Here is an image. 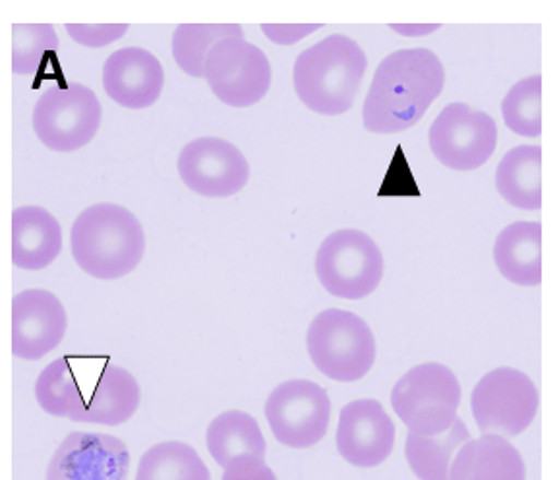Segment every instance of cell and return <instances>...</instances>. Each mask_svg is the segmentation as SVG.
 I'll return each mask as SVG.
<instances>
[{
    "label": "cell",
    "instance_id": "obj_1",
    "mask_svg": "<svg viewBox=\"0 0 559 480\" xmlns=\"http://www.w3.org/2000/svg\"><path fill=\"white\" fill-rule=\"evenodd\" d=\"M445 84L440 57L428 49H401L380 62L366 93L362 122L373 134H397L430 109Z\"/></svg>",
    "mask_w": 559,
    "mask_h": 480
},
{
    "label": "cell",
    "instance_id": "obj_2",
    "mask_svg": "<svg viewBox=\"0 0 559 480\" xmlns=\"http://www.w3.org/2000/svg\"><path fill=\"white\" fill-rule=\"evenodd\" d=\"M70 250L78 268L92 278H127L144 260V227L132 211L119 203H95L72 223Z\"/></svg>",
    "mask_w": 559,
    "mask_h": 480
},
{
    "label": "cell",
    "instance_id": "obj_3",
    "mask_svg": "<svg viewBox=\"0 0 559 480\" xmlns=\"http://www.w3.org/2000/svg\"><path fill=\"white\" fill-rule=\"evenodd\" d=\"M368 59L347 35H328L298 55L293 84L298 99L323 117H340L355 105Z\"/></svg>",
    "mask_w": 559,
    "mask_h": 480
},
{
    "label": "cell",
    "instance_id": "obj_4",
    "mask_svg": "<svg viewBox=\"0 0 559 480\" xmlns=\"http://www.w3.org/2000/svg\"><path fill=\"white\" fill-rule=\"evenodd\" d=\"M306 347L316 368L343 384L365 378L378 354L372 328L360 316L341 308L316 316L306 333Z\"/></svg>",
    "mask_w": 559,
    "mask_h": 480
},
{
    "label": "cell",
    "instance_id": "obj_5",
    "mask_svg": "<svg viewBox=\"0 0 559 480\" xmlns=\"http://www.w3.org/2000/svg\"><path fill=\"white\" fill-rule=\"evenodd\" d=\"M461 405L455 372L441 363L418 364L391 389V407L408 432L443 434L453 426Z\"/></svg>",
    "mask_w": 559,
    "mask_h": 480
},
{
    "label": "cell",
    "instance_id": "obj_6",
    "mask_svg": "<svg viewBox=\"0 0 559 480\" xmlns=\"http://www.w3.org/2000/svg\"><path fill=\"white\" fill-rule=\"evenodd\" d=\"M383 254L372 236L358 229H341L323 238L316 253V276L330 295L360 301L380 286Z\"/></svg>",
    "mask_w": 559,
    "mask_h": 480
},
{
    "label": "cell",
    "instance_id": "obj_7",
    "mask_svg": "<svg viewBox=\"0 0 559 480\" xmlns=\"http://www.w3.org/2000/svg\"><path fill=\"white\" fill-rule=\"evenodd\" d=\"M540 394L528 374L501 366L480 378L471 396L476 426L501 438L521 436L536 419Z\"/></svg>",
    "mask_w": 559,
    "mask_h": 480
},
{
    "label": "cell",
    "instance_id": "obj_8",
    "mask_svg": "<svg viewBox=\"0 0 559 480\" xmlns=\"http://www.w3.org/2000/svg\"><path fill=\"white\" fill-rule=\"evenodd\" d=\"M102 120L99 97L94 90L76 82L43 93L32 115L37 140L51 152L59 153L85 148L99 132Z\"/></svg>",
    "mask_w": 559,
    "mask_h": 480
},
{
    "label": "cell",
    "instance_id": "obj_9",
    "mask_svg": "<svg viewBox=\"0 0 559 480\" xmlns=\"http://www.w3.org/2000/svg\"><path fill=\"white\" fill-rule=\"evenodd\" d=\"M204 80L221 103L246 109L272 87V62L245 37H227L212 47L205 59Z\"/></svg>",
    "mask_w": 559,
    "mask_h": 480
},
{
    "label": "cell",
    "instance_id": "obj_10",
    "mask_svg": "<svg viewBox=\"0 0 559 480\" xmlns=\"http://www.w3.org/2000/svg\"><path fill=\"white\" fill-rule=\"evenodd\" d=\"M263 414L280 444L308 449L328 434L331 399L312 379H287L270 394Z\"/></svg>",
    "mask_w": 559,
    "mask_h": 480
},
{
    "label": "cell",
    "instance_id": "obj_11",
    "mask_svg": "<svg viewBox=\"0 0 559 480\" xmlns=\"http://www.w3.org/2000/svg\"><path fill=\"white\" fill-rule=\"evenodd\" d=\"M433 157L451 171H476L488 163L498 145V125L465 103H451L430 127Z\"/></svg>",
    "mask_w": 559,
    "mask_h": 480
},
{
    "label": "cell",
    "instance_id": "obj_12",
    "mask_svg": "<svg viewBox=\"0 0 559 480\" xmlns=\"http://www.w3.org/2000/svg\"><path fill=\"white\" fill-rule=\"evenodd\" d=\"M182 183L204 198H230L250 180V163L235 143L223 138H195L178 155Z\"/></svg>",
    "mask_w": 559,
    "mask_h": 480
},
{
    "label": "cell",
    "instance_id": "obj_13",
    "mask_svg": "<svg viewBox=\"0 0 559 480\" xmlns=\"http://www.w3.org/2000/svg\"><path fill=\"white\" fill-rule=\"evenodd\" d=\"M130 452L117 436L72 432L60 442L45 480H127Z\"/></svg>",
    "mask_w": 559,
    "mask_h": 480
},
{
    "label": "cell",
    "instance_id": "obj_14",
    "mask_svg": "<svg viewBox=\"0 0 559 480\" xmlns=\"http://www.w3.org/2000/svg\"><path fill=\"white\" fill-rule=\"evenodd\" d=\"M69 314L57 295L27 289L12 301V353L22 361H39L62 343Z\"/></svg>",
    "mask_w": 559,
    "mask_h": 480
},
{
    "label": "cell",
    "instance_id": "obj_15",
    "mask_svg": "<svg viewBox=\"0 0 559 480\" xmlns=\"http://www.w3.org/2000/svg\"><path fill=\"white\" fill-rule=\"evenodd\" d=\"M395 422L376 399H356L341 409L337 452L358 469H373L390 457L395 447Z\"/></svg>",
    "mask_w": 559,
    "mask_h": 480
},
{
    "label": "cell",
    "instance_id": "obj_16",
    "mask_svg": "<svg viewBox=\"0 0 559 480\" xmlns=\"http://www.w3.org/2000/svg\"><path fill=\"white\" fill-rule=\"evenodd\" d=\"M165 70L162 60L142 47L112 52L103 65V87L124 109L142 110L162 97Z\"/></svg>",
    "mask_w": 559,
    "mask_h": 480
},
{
    "label": "cell",
    "instance_id": "obj_17",
    "mask_svg": "<svg viewBox=\"0 0 559 480\" xmlns=\"http://www.w3.org/2000/svg\"><path fill=\"white\" fill-rule=\"evenodd\" d=\"M142 403V389L138 379L122 366L105 361L95 378L90 397H80L69 419L84 424L119 426L136 414Z\"/></svg>",
    "mask_w": 559,
    "mask_h": 480
},
{
    "label": "cell",
    "instance_id": "obj_18",
    "mask_svg": "<svg viewBox=\"0 0 559 480\" xmlns=\"http://www.w3.org/2000/svg\"><path fill=\"white\" fill-rule=\"evenodd\" d=\"M62 250V227L51 211L24 206L12 213V264L26 271L49 268Z\"/></svg>",
    "mask_w": 559,
    "mask_h": 480
},
{
    "label": "cell",
    "instance_id": "obj_19",
    "mask_svg": "<svg viewBox=\"0 0 559 480\" xmlns=\"http://www.w3.org/2000/svg\"><path fill=\"white\" fill-rule=\"evenodd\" d=\"M450 480H526L525 459L508 440L483 434L459 449Z\"/></svg>",
    "mask_w": 559,
    "mask_h": 480
},
{
    "label": "cell",
    "instance_id": "obj_20",
    "mask_svg": "<svg viewBox=\"0 0 559 480\" xmlns=\"http://www.w3.org/2000/svg\"><path fill=\"white\" fill-rule=\"evenodd\" d=\"M496 268L509 283L536 286L543 283V225L518 221L501 231L493 245Z\"/></svg>",
    "mask_w": 559,
    "mask_h": 480
},
{
    "label": "cell",
    "instance_id": "obj_21",
    "mask_svg": "<svg viewBox=\"0 0 559 480\" xmlns=\"http://www.w3.org/2000/svg\"><path fill=\"white\" fill-rule=\"evenodd\" d=\"M496 188L519 210L543 208V148L518 145L503 155L496 171Z\"/></svg>",
    "mask_w": 559,
    "mask_h": 480
},
{
    "label": "cell",
    "instance_id": "obj_22",
    "mask_svg": "<svg viewBox=\"0 0 559 480\" xmlns=\"http://www.w3.org/2000/svg\"><path fill=\"white\" fill-rule=\"evenodd\" d=\"M205 444L215 464L223 469L235 461L238 455H255L265 457L267 444L263 438L262 429L252 414L245 411H225L213 419L207 426Z\"/></svg>",
    "mask_w": 559,
    "mask_h": 480
},
{
    "label": "cell",
    "instance_id": "obj_23",
    "mask_svg": "<svg viewBox=\"0 0 559 480\" xmlns=\"http://www.w3.org/2000/svg\"><path fill=\"white\" fill-rule=\"evenodd\" d=\"M468 440L471 432L459 417L453 426L443 434L423 436L408 432L405 442L408 467L420 480H450L451 464Z\"/></svg>",
    "mask_w": 559,
    "mask_h": 480
},
{
    "label": "cell",
    "instance_id": "obj_24",
    "mask_svg": "<svg viewBox=\"0 0 559 480\" xmlns=\"http://www.w3.org/2000/svg\"><path fill=\"white\" fill-rule=\"evenodd\" d=\"M134 480H212V472L194 447L167 440L142 455Z\"/></svg>",
    "mask_w": 559,
    "mask_h": 480
},
{
    "label": "cell",
    "instance_id": "obj_25",
    "mask_svg": "<svg viewBox=\"0 0 559 480\" xmlns=\"http://www.w3.org/2000/svg\"><path fill=\"white\" fill-rule=\"evenodd\" d=\"M227 37H245L238 24H180L173 34V59L188 77L204 78L213 45Z\"/></svg>",
    "mask_w": 559,
    "mask_h": 480
},
{
    "label": "cell",
    "instance_id": "obj_26",
    "mask_svg": "<svg viewBox=\"0 0 559 480\" xmlns=\"http://www.w3.org/2000/svg\"><path fill=\"white\" fill-rule=\"evenodd\" d=\"M59 37L51 24L12 26V72L20 77H41L47 57L57 59Z\"/></svg>",
    "mask_w": 559,
    "mask_h": 480
},
{
    "label": "cell",
    "instance_id": "obj_27",
    "mask_svg": "<svg viewBox=\"0 0 559 480\" xmlns=\"http://www.w3.org/2000/svg\"><path fill=\"white\" fill-rule=\"evenodd\" d=\"M501 115L511 132L525 138L543 134V78H523L509 90Z\"/></svg>",
    "mask_w": 559,
    "mask_h": 480
},
{
    "label": "cell",
    "instance_id": "obj_28",
    "mask_svg": "<svg viewBox=\"0 0 559 480\" xmlns=\"http://www.w3.org/2000/svg\"><path fill=\"white\" fill-rule=\"evenodd\" d=\"M80 379L72 359H57L43 368L35 382V399L45 413L64 419L76 405Z\"/></svg>",
    "mask_w": 559,
    "mask_h": 480
},
{
    "label": "cell",
    "instance_id": "obj_29",
    "mask_svg": "<svg viewBox=\"0 0 559 480\" xmlns=\"http://www.w3.org/2000/svg\"><path fill=\"white\" fill-rule=\"evenodd\" d=\"M69 35L82 47L103 49L119 42L128 32V24H69Z\"/></svg>",
    "mask_w": 559,
    "mask_h": 480
},
{
    "label": "cell",
    "instance_id": "obj_30",
    "mask_svg": "<svg viewBox=\"0 0 559 480\" xmlns=\"http://www.w3.org/2000/svg\"><path fill=\"white\" fill-rule=\"evenodd\" d=\"M221 480H277L272 467L255 455H238L235 461L225 467Z\"/></svg>",
    "mask_w": 559,
    "mask_h": 480
},
{
    "label": "cell",
    "instance_id": "obj_31",
    "mask_svg": "<svg viewBox=\"0 0 559 480\" xmlns=\"http://www.w3.org/2000/svg\"><path fill=\"white\" fill-rule=\"evenodd\" d=\"M322 30V24H263L262 32L275 45H295Z\"/></svg>",
    "mask_w": 559,
    "mask_h": 480
}]
</instances>
